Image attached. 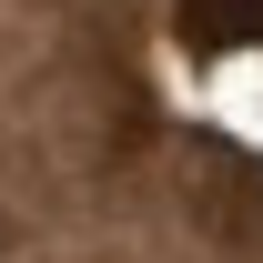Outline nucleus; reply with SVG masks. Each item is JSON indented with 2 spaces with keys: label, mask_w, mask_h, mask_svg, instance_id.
<instances>
[{
  "label": "nucleus",
  "mask_w": 263,
  "mask_h": 263,
  "mask_svg": "<svg viewBox=\"0 0 263 263\" xmlns=\"http://www.w3.org/2000/svg\"><path fill=\"white\" fill-rule=\"evenodd\" d=\"M182 21L202 41H263V0H182Z\"/></svg>",
  "instance_id": "1"
}]
</instances>
